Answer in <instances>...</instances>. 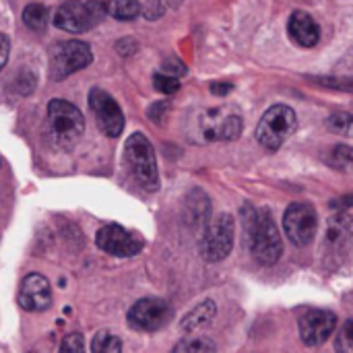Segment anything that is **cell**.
<instances>
[{"label":"cell","instance_id":"cell-1","mask_svg":"<svg viewBox=\"0 0 353 353\" xmlns=\"http://www.w3.org/2000/svg\"><path fill=\"white\" fill-rule=\"evenodd\" d=\"M242 225H244L246 246L254 256V261L265 267L275 265L281 259L283 244L271 211L246 205L242 209Z\"/></svg>","mask_w":353,"mask_h":353},{"label":"cell","instance_id":"cell-2","mask_svg":"<svg viewBox=\"0 0 353 353\" xmlns=\"http://www.w3.org/2000/svg\"><path fill=\"white\" fill-rule=\"evenodd\" d=\"M124 159L132 174V178L149 192L159 188V174H157V157L155 149L143 132H134L128 137L124 145Z\"/></svg>","mask_w":353,"mask_h":353},{"label":"cell","instance_id":"cell-3","mask_svg":"<svg viewBox=\"0 0 353 353\" xmlns=\"http://www.w3.org/2000/svg\"><path fill=\"white\" fill-rule=\"evenodd\" d=\"M48 128L52 134V141L68 149L77 145V141L85 132V120L77 105H72L66 99H52L48 103Z\"/></svg>","mask_w":353,"mask_h":353},{"label":"cell","instance_id":"cell-4","mask_svg":"<svg viewBox=\"0 0 353 353\" xmlns=\"http://www.w3.org/2000/svg\"><path fill=\"white\" fill-rule=\"evenodd\" d=\"M108 14L105 2L99 0H89V2H79V0H70L64 2L56 8L54 12V25L62 31L68 33H83L89 31L91 27H95L97 23H101Z\"/></svg>","mask_w":353,"mask_h":353},{"label":"cell","instance_id":"cell-5","mask_svg":"<svg viewBox=\"0 0 353 353\" xmlns=\"http://www.w3.org/2000/svg\"><path fill=\"white\" fill-rule=\"evenodd\" d=\"M298 128V116L290 105L277 103L273 108H269L256 128V139L259 143L269 149V151H277Z\"/></svg>","mask_w":353,"mask_h":353},{"label":"cell","instance_id":"cell-6","mask_svg":"<svg viewBox=\"0 0 353 353\" xmlns=\"http://www.w3.org/2000/svg\"><path fill=\"white\" fill-rule=\"evenodd\" d=\"M242 116L223 108L203 110L196 118V134L207 143L236 141L242 134Z\"/></svg>","mask_w":353,"mask_h":353},{"label":"cell","instance_id":"cell-7","mask_svg":"<svg viewBox=\"0 0 353 353\" xmlns=\"http://www.w3.org/2000/svg\"><path fill=\"white\" fill-rule=\"evenodd\" d=\"M234 234L236 223L234 217L228 213L217 215L213 221L205 225L203 238H201V254L207 263H219L223 261L232 248H234Z\"/></svg>","mask_w":353,"mask_h":353},{"label":"cell","instance_id":"cell-8","mask_svg":"<svg viewBox=\"0 0 353 353\" xmlns=\"http://www.w3.org/2000/svg\"><path fill=\"white\" fill-rule=\"evenodd\" d=\"M91 60H93V54L85 41H79V39L62 41L50 54V77L54 81H64L72 72L89 66Z\"/></svg>","mask_w":353,"mask_h":353},{"label":"cell","instance_id":"cell-9","mask_svg":"<svg viewBox=\"0 0 353 353\" xmlns=\"http://www.w3.org/2000/svg\"><path fill=\"white\" fill-rule=\"evenodd\" d=\"M172 316H174V310L165 300L145 298V300H139L128 310V325L137 331L153 333V331L168 327Z\"/></svg>","mask_w":353,"mask_h":353},{"label":"cell","instance_id":"cell-10","mask_svg":"<svg viewBox=\"0 0 353 353\" xmlns=\"http://www.w3.org/2000/svg\"><path fill=\"white\" fill-rule=\"evenodd\" d=\"M89 108L97 120V126L99 130L110 137V139H116L122 134L124 130V114L118 105V101L105 91V89H99V87H93L89 91Z\"/></svg>","mask_w":353,"mask_h":353},{"label":"cell","instance_id":"cell-11","mask_svg":"<svg viewBox=\"0 0 353 353\" xmlns=\"http://www.w3.org/2000/svg\"><path fill=\"white\" fill-rule=\"evenodd\" d=\"M283 230L292 244L308 246L319 230V217L312 205L308 203H294L288 207L283 215Z\"/></svg>","mask_w":353,"mask_h":353},{"label":"cell","instance_id":"cell-12","mask_svg":"<svg viewBox=\"0 0 353 353\" xmlns=\"http://www.w3.org/2000/svg\"><path fill=\"white\" fill-rule=\"evenodd\" d=\"M95 244L99 250L112 254V256H120V259H130L137 256L143 250V240L137 238L134 234H130L128 230H124L122 225H103L97 236H95Z\"/></svg>","mask_w":353,"mask_h":353},{"label":"cell","instance_id":"cell-13","mask_svg":"<svg viewBox=\"0 0 353 353\" xmlns=\"http://www.w3.org/2000/svg\"><path fill=\"white\" fill-rule=\"evenodd\" d=\"M337 329V316L329 310H310L300 319V337L308 347L323 345Z\"/></svg>","mask_w":353,"mask_h":353},{"label":"cell","instance_id":"cell-14","mask_svg":"<svg viewBox=\"0 0 353 353\" xmlns=\"http://www.w3.org/2000/svg\"><path fill=\"white\" fill-rule=\"evenodd\" d=\"M52 304V288L43 275L31 273L21 281L19 306L27 312H43Z\"/></svg>","mask_w":353,"mask_h":353},{"label":"cell","instance_id":"cell-15","mask_svg":"<svg viewBox=\"0 0 353 353\" xmlns=\"http://www.w3.org/2000/svg\"><path fill=\"white\" fill-rule=\"evenodd\" d=\"M288 31H290V37L302 48H314L319 43V39H321L319 23L304 10H296L290 17Z\"/></svg>","mask_w":353,"mask_h":353},{"label":"cell","instance_id":"cell-16","mask_svg":"<svg viewBox=\"0 0 353 353\" xmlns=\"http://www.w3.org/2000/svg\"><path fill=\"white\" fill-rule=\"evenodd\" d=\"M352 221V217L345 213H339V215L329 219V223H327V246L333 252H343L350 246L353 236Z\"/></svg>","mask_w":353,"mask_h":353},{"label":"cell","instance_id":"cell-17","mask_svg":"<svg viewBox=\"0 0 353 353\" xmlns=\"http://www.w3.org/2000/svg\"><path fill=\"white\" fill-rule=\"evenodd\" d=\"M215 314H217L215 302H213V300H205V302H201L199 306H194V308L184 316V321H182V331L192 333V331H196V329H201V327H207V325L215 319Z\"/></svg>","mask_w":353,"mask_h":353},{"label":"cell","instance_id":"cell-18","mask_svg":"<svg viewBox=\"0 0 353 353\" xmlns=\"http://www.w3.org/2000/svg\"><path fill=\"white\" fill-rule=\"evenodd\" d=\"M186 211H188L190 223H194V225H207L209 213H211V205H209V199L205 196V192H201V190L190 192L188 194V201H186Z\"/></svg>","mask_w":353,"mask_h":353},{"label":"cell","instance_id":"cell-19","mask_svg":"<svg viewBox=\"0 0 353 353\" xmlns=\"http://www.w3.org/2000/svg\"><path fill=\"white\" fill-rule=\"evenodd\" d=\"M108 14L120 21H132L141 14V2L139 0H105Z\"/></svg>","mask_w":353,"mask_h":353},{"label":"cell","instance_id":"cell-20","mask_svg":"<svg viewBox=\"0 0 353 353\" xmlns=\"http://www.w3.org/2000/svg\"><path fill=\"white\" fill-rule=\"evenodd\" d=\"M48 21H50V14H48V8L41 2H31V4L25 6V10H23V23L29 29L43 31L48 27Z\"/></svg>","mask_w":353,"mask_h":353},{"label":"cell","instance_id":"cell-21","mask_svg":"<svg viewBox=\"0 0 353 353\" xmlns=\"http://www.w3.org/2000/svg\"><path fill=\"white\" fill-rule=\"evenodd\" d=\"M91 352L93 353H120L122 352V341L118 335L110 333V331H99L93 337L91 343Z\"/></svg>","mask_w":353,"mask_h":353},{"label":"cell","instance_id":"cell-22","mask_svg":"<svg viewBox=\"0 0 353 353\" xmlns=\"http://www.w3.org/2000/svg\"><path fill=\"white\" fill-rule=\"evenodd\" d=\"M327 163L335 170H353V149L347 145H337L327 155Z\"/></svg>","mask_w":353,"mask_h":353},{"label":"cell","instance_id":"cell-23","mask_svg":"<svg viewBox=\"0 0 353 353\" xmlns=\"http://www.w3.org/2000/svg\"><path fill=\"white\" fill-rule=\"evenodd\" d=\"M308 81L333 89V91H347L353 93V77H308Z\"/></svg>","mask_w":353,"mask_h":353},{"label":"cell","instance_id":"cell-24","mask_svg":"<svg viewBox=\"0 0 353 353\" xmlns=\"http://www.w3.org/2000/svg\"><path fill=\"white\" fill-rule=\"evenodd\" d=\"M329 128L337 134H345V137H353V114H333L329 118Z\"/></svg>","mask_w":353,"mask_h":353},{"label":"cell","instance_id":"cell-25","mask_svg":"<svg viewBox=\"0 0 353 353\" xmlns=\"http://www.w3.org/2000/svg\"><path fill=\"white\" fill-rule=\"evenodd\" d=\"M153 87L159 91V93H165V95H172L180 89V81L178 77L174 74H168V72H155L153 74Z\"/></svg>","mask_w":353,"mask_h":353},{"label":"cell","instance_id":"cell-26","mask_svg":"<svg viewBox=\"0 0 353 353\" xmlns=\"http://www.w3.org/2000/svg\"><path fill=\"white\" fill-rule=\"evenodd\" d=\"M174 352H215V343H211L209 339L203 337H192V339H184L180 341Z\"/></svg>","mask_w":353,"mask_h":353},{"label":"cell","instance_id":"cell-27","mask_svg":"<svg viewBox=\"0 0 353 353\" xmlns=\"http://www.w3.org/2000/svg\"><path fill=\"white\" fill-rule=\"evenodd\" d=\"M335 350L341 353H353V321H345L339 329Z\"/></svg>","mask_w":353,"mask_h":353},{"label":"cell","instance_id":"cell-28","mask_svg":"<svg viewBox=\"0 0 353 353\" xmlns=\"http://www.w3.org/2000/svg\"><path fill=\"white\" fill-rule=\"evenodd\" d=\"M35 83H37L35 74L31 70L23 68L14 79V91H19L21 95H29L31 91H35Z\"/></svg>","mask_w":353,"mask_h":353},{"label":"cell","instance_id":"cell-29","mask_svg":"<svg viewBox=\"0 0 353 353\" xmlns=\"http://www.w3.org/2000/svg\"><path fill=\"white\" fill-rule=\"evenodd\" d=\"M83 350H85V341H83V335H79V333H72V335L64 337V341L60 345V352L79 353Z\"/></svg>","mask_w":353,"mask_h":353},{"label":"cell","instance_id":"cell-30","mask_svg":"<svg viewBox=\"0 0 353 353\" xmlns=\"http://www.w3.org/2000/svg\"><path fill=\"white\" fill-rule=\"evenodd\" d=\"M163 70H165L168 74L180 77V74H184V72H186V66H184L182 62H178L176 58H170L168 62H163Z\"/></svg>","mask_w":353,"mask_h":353},{"label":"cell","instance_id":"cell-31","mask_svg":"<svg viewBox=\"0 0 353 353\" xmlns=\"http://www.w3.org/2000/svg\"><path fill=\"white\" fill-rule=\"evenodd\" d=\"M8 54H10V41H8V37L4 33H0V70L6 66Z\"/></svg>","mask_w":353,"mask_h":353},{"label":"cell","instance_id":"cell-32","mask_svg":"<svg viewBox=\"0 0 353 353\" xmlns=\"http://www.w3.org/2000/svg\"><path fill=\"white\" fill-rule=\"evenodd\" d=\"M232 89H234L232 83H213V85H211V93H213V95H228Z\"/></svg>","mask_w":353,"mask_h":353},{"label":"cell","instance_id":"cell-33","mask_svg":"<svg viewBox=\"0 0 353 353\" xmlns=\"http://www.w3.org/2000/svg\"><path fill=\"white\" fill-rule=\"evenodd\" d=\"M168 105H170V103H163V101H161V103H155V105H153V108L149 110V116H151V118H153L155 122H159V120H161V118H159V112L168 110Z\"/></svg>","mask_w":353,"mask_h":353}]
</instances>
